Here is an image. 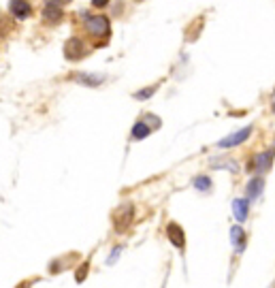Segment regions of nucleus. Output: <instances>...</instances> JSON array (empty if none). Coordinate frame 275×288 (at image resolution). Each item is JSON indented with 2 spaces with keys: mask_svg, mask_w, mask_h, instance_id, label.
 Segmentation results:
<instances>
[{
  "mask_svg": "<svg viewBox=\"0 0 275 288\" xmlns=\"http://www.w3.org/2000/svg\"><path fill=\"white\" fill-rule=\"evenodd\" d=\"M132 216H134V207L130 203H126V205H122L120 209L115 211V216H113V222H115V231L117 233H124L128 226H130L132 222Z\"/></svg>",
  "mask_w": 275,
  "mask_h": 288,
  "instance_id": "obj_1",
  "label": "nucleus"
},
{
  "mask_svg": "<svg viewBox=\"0 0 275 288\" xmlns=\"http://www.w3.org/2000/svg\"><path fill=\"white\" fill-rule=\"evenodd\" d=\"M85 28L94 36H105V34H109V19H107L105 15H94V17L88 19Z\"/></svg>",
  "mask_w": 275,
  "mask_h": 288,
  "instance_id": "obj_2",
  "label": "nucleus"
},
{
  "mask_svg": "<svg viewBox=\"0 0 275 288\" xmlns=\"http://www.w3.org/2000/svg\"><path fill=\"white\" fill-rule=\"evenodd\" d=\"M9 11H11V15L17 17V19H28L32 15V7H30L28 0H11Z\"/></svg>",
  "mask_w": 275,
  "mask_h": 288,
  "instance_id": "obj_3",
  "label": "nucleus"
},
{
  "mask_svg": "<svg viewBox=\"0 0 275 288\" xmlns=\"http://www.w3.org/2000/svg\"><path fill=\"white\" fill-rule=\"evenodd\" d=\"M250 135H252V126H245V128H241V130L233 132L230 137L222 139V141H220L218 145H220V147H235V145H239V143H243Z\"/></svg>",
  "mask_w": 275,
  "mask_h": 288,
  "instance_id": "obj_4",
  "label": "nucleus"
},
{
  "mask_svg": "<svg viewBox=\"0 0 275 288\" xmlns=\"http://www.w3.org/2000/svg\"><path fill=\"white\" fill-rule=\"evenodd\" d=\"M166 237H169L171 243H173L175 248H179V250L186 245V235H183L179 224H175V222H171L169 226H166Z\"/></svg>",
  "mask_w": 275,
  "mask_h": 288,
  "instance_id": "obj_5",
  "label": "nucleus"
},
{
  "mask_svg": "<svg viewBox=\"0 0 275 288\" xmlns=\"http://www.w3.org/2000/svg\"><path fill=\"white\" fill-rule=\"evenodd\" d=\"M83 51H85V47L79 39H71L66 43V47H64V53H66L68 60H79L83 56Z\"/></svg>",
  "mask_w": 275,
  "mask_h": 288,
  "instance_id": "obj_6",
  "label": "nucleus"
},
{
  "mask_svg": "<svg viewBox=\"0 0 275 288\" xmlns=\"http://www.w3.org/2000/svg\"><path fill=\"white\" fill-rule=\"evenodd\" d=\"M273 156H275V147L267 149V152H262V154H258V156H256V171H260V173L269 171V167H271V162H273Z\"/></svg>",
  "mask_w": 275,
  "mask_h": 288,
  "instance_id": "obj_7",
  "label": "nucleus"
},
{
  "mask_svg": "<svg viewBox=\"0 0 275 288\" xmlns=\"http://www.w3.org/2000/svg\"><path fill=\"white\" fill-rule=\"evenodd\" d=\"M247 211H250V203H247V199H237L233 203V213H235L237 222H245Z\"/></svg>",
  "mask_w": 275,
  "mask_h": 288,
  "instance_id": "obj_8",
  "label": "nucleus"
},
{
  "mask_svg": "<svg viewBox=\"0 0 275 288\" xmlns=\"http://www.w3.org/2000/svg\"><path fill=\"white\" fill-rule=\"evenodd\" d=\"M62 7H53V4H47L45 9H43V19H45V24H58V21L62 19Z\"/></svg>",
  "mask_w": 275,
  "mask_h": 288,
  "instance_id": "obj_9",
  "label": "nucleus"
},
{
  "mask_svg": "<svg viewBox=\"0 0 275 288\" xmlns=\"http://www.w3.org/2000/svg\"><path fill=\"white\" fill-rule=\"evenodd\" d=\"M230 239H233V243L237 245V250H243L245 248V233H243V228L241 226H233L230 228Z\"/></svg>",
  "mask_w": 275,
  "mask_h": 288,
  "instance_id": "obj_10",
  "label": "nucleus"
},
{
  "mask_svg": "<svg viewBox=\"0 0 275 288\" xmlns=\"http://www.w3.org/2000/svg\"><path fill=\"white\" fill-rule=\"evenodd\" d=\"M149 132H152V128L147 126V122H145V120H139L137 124L132 126V139H137V141H139V139H145Z\"/></svg>",
  "mask_w": 275,
  "mask_h": 288,
  "instance_id": "obj_11",
  "label": "nucleus"
},
{
  "mask_svg": "<svg viewBox=\"0 0 275 288\" xmlns=\"http://www.w3.org/2000/svg\"><path fill=\"white\" fill-rule=\"evenodd\" d=\"M262 186H265L262 177H254L250 184H247V196H250V199H256V196L262 192Z\"/></svg>",
  "mask_w": 275,
  "mask_h": 288,
  "instance_id": "obj_12",
  "label": "nucleus"
},
{
  "mask_svg": "<svg viewBox=\"0 0 275 288\" xmlns=\"http://www.w3.org/2000/svg\"><path fill=\"white\" fill-rule=\"evenodd\" d=\"M73 79L81 81L83 85H100L102 83V77H92V75H85V73H75Z\"/></svg>",
  "mask_w": 275,
  "mask_h": 288,
  "instance_id": "obj_13",
  "label": "nucleus"
},
{
  "mask_svg": "<svg viewBox=\"0 0 275 288\" xmlns=\"http://www.w3.org/2000/svg\"><path fill=\"white\" fill-rule=\"evenodd\" d=\"M194 188H198V190H209V188H211V179H209L207 175H198V177L194 179Z\"/></svg>",
  "mask_w": 275,
  "mask_h": 288,
  "instance_id": "obj_14",
  "label": "nucleus"
},
{
  "mask_svg": "<svg viewBox=\"0 0 275 288\" xmlns=\"http://www.w3.org/2000/svg\"><path fill=\"white\" fill-rule=\"evenodd\" d=\"M156 88H158V85H149V88H145V90H139V92H134V98H137V100L149 98V96L156 92Z\"/></svg>",
  "mask_w": 275,
  "mask_h": 288,
  "instance_id": "obj_15",
  "label": "nucleus"
},
{
  "mask_svg": "<svg viewBox=\"0 0 275 288\" xmlns=\"http://www.w3.org/2000/svg\"><path fill=\"white\" fill-rule=\"evenodd\" d=\"M122 252V245H117V248H113V252H111V258H109V265H113L117 260V256H120Z\"/></svg>",
  "mask_w": 275,
  "mask_h": 288,
  "instance_id": "obj_16",
  "label": "nucleus"
},
{
  "mask_svg": "<svg viewBox=\"0 0 275 288\" xmlns=\"http://www.w3.org/2000/svg\"><path fill=\"white\" fill-rule=\"evenodd\" d=\"M47 4H53V7H64V4H68L71 0H45Z\"/></svg>",
  "mask_w": 275,
  "mask_h": 288,
  "instance_id": "obj_17",
  "label": "nucleus"
},
{
  "mask_svg": "<svg viewBox=\"0 0 275 288\" xmlns=\"http://www.w3.org/2000/svg\"><path fill=\"white\" fill-rule=\"evenodd\" d=\"M107 4H109V0H92V7H96V9H102Z\"/></svg>",
  "mask_w": 275,
  "mask_h": 288,
  "instance_id": "obj_18",
  "label": "nucleus"
},
{
  "mask_svg": "<svg viewBox=\"0 0 275 288\" xmlns=\"http://www.w3.org/2000/svg\"><path fill=\"white\" fill-rule=\"evenodd\" d=\"M271 109H273V113H275V92H273V96H271Z\"/></svg>",
  "mask_w": 275,
  "mask_h": 288,
  "instance_id": "obj_19",
  "label": "nucleus"
}]
</instances>
